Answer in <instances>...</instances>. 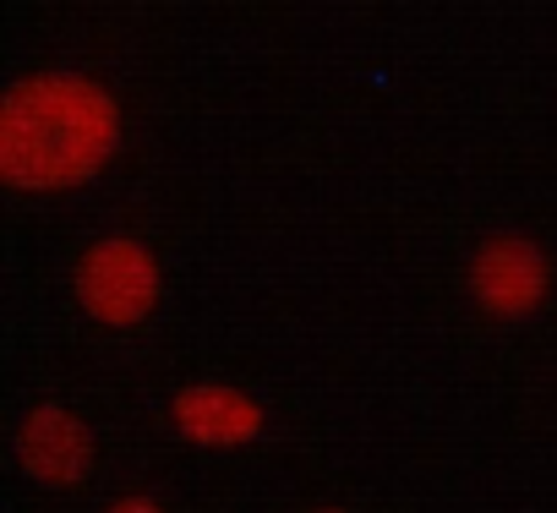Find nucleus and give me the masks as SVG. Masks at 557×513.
I'll return each instance as SVG.
<instances>
[{"label": "nucleus", "mask_w": 557, "mask_h": 513, "mask_svg": "<svg viewBox=\"0 0 557 513\" xmlns=\"http://www.w3.org/2000/svg\"><path fill=\"white\" fill-rule=\"evenodd\" d=\"M121 142L115 99L77 72L23 77L0 104V180L12 191H72Z\"/></svg>", "instance_id": "f257e3e1"}, {"label": "nucleus", "mask_w": 557, "mask_h": 513, "mask_svg": "<svg viewBox=\"0 0 557 513\" xmlns=\"http://www.w3.org/2000/svg\"><path fill=\"white\" fill-rule=\"evenodd\" d=\"M77 301L104 328H137L159 301V263L132 235H110L83 251L77 263Z\"/></svg>", "instance_id": "f03ea898"}, {"label": "nucleus", "mask_w": 557, "mask_h": 513, "mask_svg": "<svg viewBox=\"0 0 557 513\" xmlns=\"http://www.w3.org/2000/svg\"><path fill=\"white\" fill-rule=\"evenodd\" d=\"M552 268H546V251L524 235H492L475 256H470V296L481 312L492 317H530L546 301Z\"/></svg>", "instance_id": "7ed1b4c3"}, {"label": "nucleus", "mask_w": 557, "mask_h": 513, "mask_svg": "<svg viewBox=\"0 0 557 513\" xmlns=\"http://www.w3.org/2000/svg\"><path fill=\"white\" fill-rule=\"evenodd\" d=\"M17 459H23V470H28L34 480L66 491V486H77V480L88 475V464H94V431H88L83 415H72V410H61V404H39V410H28L23 426H17Z\"/></svg>", "instance_id": "20e7f679"}, {"label": "nucleus", "mask_w": 557, "mask_h": 513, "mask_svg": "<svg viewBox=\"0 0 557 513\" xmlns=\"http://www.w3.org/2000/svg\"><path fill=\"white\" fill-rule=\"evenodd\" d=\"M170 421L197 448H240L262 431V404L240 388H224V383H191L175 393Z\"/></svg>", "instance_id": "39448f33"}, {"label": "nucleus", "mask_w": 557, "mask_h": 513, "mask_svg": "<svg viewBox=\"0 0 557 513\" xmlns=\"http://www.w3.org/2000/svg\"><path fill=\"white\" fill-rule=\"evenodd\" d=\"M110 513H164V508H159L153 497H121V502H115Z\"/></svg>", "instance_id": "423d86ee"}, {"label": "nucleus", "mask_w": 557, "mask_h": 513, "mask_svg": "<svg viewBox=\"0 0 557 513\" xmlns=\"http://www.w3.org/2000/svg\"><path fill=\"white\" fill-rule=\"evenodd\" d=\"M323 513H345V508H323Z\"/></svg>", "instance_id": "0eeeda50"}]
</instances>
